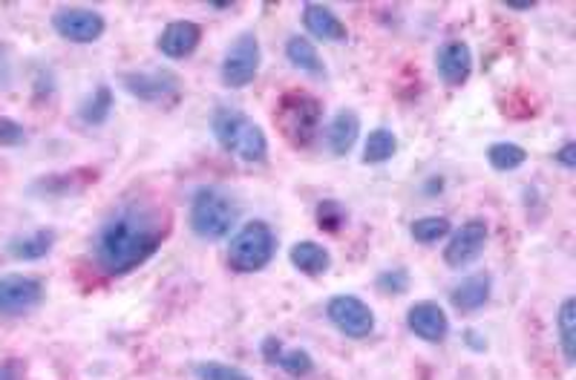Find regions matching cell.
Instances as JSON below:
<instances>
[{"label": "cell", "instance_id": "obj_1", "mask_svg": "<svg viewBox=\"0 0 576 380\" xmlns=\"http://www.w3.org/2000/svg\"><path fill=\"white\" fill-rule=\"evenodd\" d=\"M167 228H171L167 211L148 199H133L113 216H108L96 233L92 240L96 265L108 277H124V274L136 271L162 249Z\"/></svg>", "mask_w": 576, "mask_h": 380}, {"label": "cell", "instance_id": "obj_2", "mask_svg": "<svg viewBox=\"0 0 576 380\" xmlns=\"http://www.w3.org/2000/svg\"><path fill=\"white\" fill-rule=\"evenodd\" d=\"M211 127H214V136L223 144V150L234 153L248 165H260L268 156V139H265L263 127L256 125L254 118H248L242 110L220 107L211 118Z\"/></svg>", "mask_w": 576, "mask_h": 380}, {"label": "cell", "instance_id": "obj_3", "mask_svg": "<svg viewBox=\"0 0 576 380\" xmlns=\"http://www.w3.org/2000/svg\"><path fill=\"white\" fill-rule=\"evenodd\" d=\"M277 256V233L263 219H251L230 237L228 265L239 274L263 271Z\"/></svg>", "mask_w": 576, "mask_h": 380}, {"label": "cell", "instance_id": "obj_4", "mask_svg": "<svg viewBox=\"0 0 576 380\" xmlns=\"http://www.w3.org/2000/svg\"><path fill=\"white\" fill-rule=\"evenodd\" d=\"M237 202L220 188H199L190 202V228L202 240H225L237 223Z\"/></svg>", "mask_w": 576, "mask_h": 380}, {"label": "cell", "instance_id": "obj_5", "mask_svg": "<svg viewBox=\"0 0 576 380\" xmlns=\"http://www.w3.org/2000/svg\"><path fill=\"white\" fill-rule=\"evenodd\" d=\"M277 125L295 148H309L323 125V104L303 90L286 92L277 104Z\"/></svg>", "mask_w": 576, "mask_h": 380}, {"label": "cell", "instance_id": "obj_6", "mask_svg": "<svg viewBox=\"0 0 576 380\" xmlns=\"http://www.w3.org/2000/svg\"><path fill=\"white\" fill-rule=\"evenodd\" d=\"M260 61H263V50H260V41H256L254 33H242L237 41L230 43L228 52L223 59V84L230 90H242L248 84L254 81L256 73H260Z\"/></svg>", "mask_w": 576, "mask_h": 380}, {"label": "cell", "instance_id": "obj_7", "mask_svg": "<svg viewBox=\"0 0 576 380\" xmlns=\"http://www.w3.org/2000/svg\"><path fill=\"white\" fill-rule=\"evenodd\" d=\"M47 289L29 274H0V317L29 315L41 306Z\"/></svg>", "mask_w": 576, "mask_h": 380}, {"label": "cell", "instance_id": "obj_8", "mask_svg": "<svg viewBox=\"0 0 576 380\" xmlns=\"http://www.w3.org/2000/svg\"><path fill=\"white\" fill-rule=\"evenodd\" d=\"M326 317L340 334L352 340H363L370 338L372 331H375V315H372V308L363 303L361 297H354V294H338V297L329 300V306H326Z\"/></svg>", "mask_w": 576, "mask_h": 380}, {"label": "cell", "instance_id": "obj_9", "mask_svg": "<svg viewBox=\"0 0 576 380\" xmlns=\"http://www.w3.org/2000/svg\"><path fill=\"white\" fill-rule=\"evenodd\" d=\"M52 29L64 41L73 43H96L108 29V21L101 12L87 7H64L52 15Z\"/></svg>", "mask_w": 576, "mask_h": 380}, {"label": "cell", "instance_id": "obj_10", "mask_svg": "<svg viewBox=\"0 0 576 380\" xmlns=\"http://www.w3.org/2000/svg\"><path fill=\"white\" fill-rule=\"evenodd\" d=\"M124 90L130 92L133 99L159 104V101L176 99L179 96V78L165 69H139V73L122 75Z\"/></svg>", "mask_w": 576, "mask_h": 380}, {"label": "cell", "instance_id": "obj_11", "mask_svg": "<svg viewBox=\"0 0 576 380\" xmlns=\"http://www.w3.org/2000/svg\"><path fill=\"white\" fill-rule=\"evenodd\" d=\"M487 245V223L485 219H469L453 231L450 242L444 249V263L450 268H461V265H469L473 259H478V254L485 251Z\"/></svg>", "mask_w": 576, "mask_h": 380}, {"label": "cell", "instance_id": "obj_12", "mask_svg": "<svg viewBox=\"0 0 576 380\" xmlns=\"http://www.w3.org/2000/svg\"><path fill=\"white\" fill-rule=\"evenodd\" d=\"M406 329L424 343H444L450 334V320H447L444 308L433 303V300H421L406 312Z\"/></svg>", "mask_w": 576, "mask_h": 380}, {"label": "cell", "instance_id": "obj_13", "mask_svg": "<svg viewBox=\"0 0 576 380\" xmlns=\"http://www.w3.org/2000/svg\"><path fill=\"white\" fill-rule=\"evenodd\" d=\"M199 41H202V26L193 24V21H171L159 35L156 47L165 59L181 61L197 52Z\"/></svg>", "mask_w": 576, "mask_h": 380}, {"label": "cell", "instance_id": "obj_14", "mask_svg": "<svg viewBox=\"0 0 576 380\" xmlns=\"http://www.w3.org/2000/svg\"><path fill=\"white\" fill-rule=\"evenodd\" d=\"M436 69L441 75V81L450 87H461L467 84L469 73H473V52L464 41H447L436 55Z\"/></svg>", "mask_w": 576, "mask_h": 380}, {"label": "cell", "instance_id": "obj_15", "mask_svg": "<svg viewBox=\"0 0 576 380\" xmlns=\"http://www.w3.org/2000/svg\"><path fill=\"white\" fill-rule=\"evenodd\" d=\"M493 294V280L490 274H469L450 291V303L461 315H473L478 308H485Z\"/></svg>", "mask_w": 576, "mask_h": 380}, {"label": "cell", "instance_id": "obj_16", "mask_svg": "<svg viewBox=\"0 0 576 380\" xmlns=\"http://www.w3.org/2000/svg\"><path fill=\"white\" fill-rule=\"evenodd\" d=\"M263 357L272 366H280L291 378H309L314 372V360L303 349H286L277 338L263 340Z\"/></svg>", "mask_w": 576, "mask_h": 380}, {"label": "cell", "instance_id": "obj_17", "mask_svg": "<svg viewBox=\"0 0 576 380\" xmlns=\"http://www.w3.org/2000/svg\"><path fill=\"white\" fill-rule=\"evenodd\" d=\"M303 24L321 41H346L349 38V29H346L343 21L329 7H321V3H305Z\"/></svg>", "mask_w": 576, "mask_h": 380}, {"label": "cell", "instance_id": "obj_18", "mask_svg": "<svg viewBox=\"0 0 576 380\" xmlns=\"http://www.w3.org/2000/svg\"><path fill=\"white\" fill-rule=\"evenodd\" d=\"M358 132H361V118L354 110H338L335 118L326 127V144L335 156H346L349 150L354 148L358 141Z\"/></svg>", "mask_w": 576, "mask_h": 380}, {"label": "cell", "instance_id": "obj_19", "mask_svg": "<svg viewBox=\"0 0 576 380\" xmlns=\"http://www.w3.org/2000/svg\"><path fill=\"white\" fill-rule=\"evenodd\" d=\"M288 256H291V265H295L297 271L309 274V277H321V274L329 271V265H331L329 251L312 240L295 242V245H291V254Z\"/></svg>", "mask_w": 576, "mask_h": 380}, {"label": "cell", "instance_id": "obj_20", "mask_svg": "<svg viewBox=\"0 0 576 380\" xmlns=\"http://www.w3.org/2000/svg\"><path fill=\"white\" fill-rule=\"evenodd\" d=\"M286 59H288V64L297 66L300 73H309V75H323V73H326L321 52L314 50V43L309 41V38H303V35H295V38H288Z\"/></svg>", "mask_w": 576, "mask_h": 380}, {"label": "cell", "instance_id": "obj_21", "mask_svg": "<svg viewBox=\"0 0 576 380\" xmlns=\"http://www.w3.org/2000/svg\"><path fill=\"white\" fill-rule=\"evenodd\" d=\"M52 245H55V233L35 231L9 242V254L15 256V259H41V256L50 254Z\"/></svg>", "mask_w": 576, "mask_h": 380}, {"label": "cell", "instance_id": "obj_22", "mask_svg": "<svg viewBox=\"0 0 576 380\" xmlns=\"http://www.w3.org/2000/svg\"><path fill=\"white\" fill-rule=\"evenodd\" d=\"M396 132L387 130V127H378V130L370 132V139L363 144V162H366V165H384V162L396 156Z\"/></svg>", "mask_w": 576, "mask_h": 380}, {"label": "cell", "instance_id": "obj_23", "mask_svg": "<svg viewBox=\"0 0 576 380\" xmlns=\"http://www.w3.org/2000/svg\"><path fill=\"white\" fill-rule=\"evenodd\" d=\"M574 317H576V300L565 297L560 306V315H556V329H560V346H562V355H565V364L568 366H574V360H576Z\"/></svg>", "mask_w": 576, "mask_h": 380}, {"label": "cell", "instance_id": "obj_24", "mask_svg": "<svg viewBox=\"0 0 576 380\" xmlns=\"http://www.w3.org/2000/svg\"><path fill=\"white\" fill-rule=\"evenodd\" d=\"M525 159L527 150L522 148V144H513V141H496V144H490V150H487V162H490V167L499 170V174H511V170L525 165Z\"/></svg>", "mask_w": 576, "mask_h": 380}, {"label": "cell", "instance_id": "obj_25", "mask_svg": "<svg viewBox=\"0 0 576 380\" xmlns=\"http://www.w3.org/2000/svg\"><path fill=\"white\" fill-rule=\"evenodd\" d=\"M110 113H113V92H110L108 84H101V87H96V92H92L90 99L84 101L78 116H82L84 125L99 127L108 122Z\"/></svg>", "mask_w": 576, "mask_h": 380}, {"label": "cell", "instance_id": "obj_26", "mask_svg": "<svg viewBox=\"0 0 576 380\" xmlns=\"http://www.w3.org/2000/svg\"><path fill=\"white\" fill-rule=\"evenodd\" d=\"M412 240L421 242V245H433V242L444 240L450 233V219L447 216H424V219H415L410 225Z\"/></svg>", "mask_w": 576, "mask_h": 380}, {"label": "cell", "instance_id": "obj_27", "mask_svg": "<svg viewBox=\"0 0 576 380\" xmlns=\"http://www.w3.org/2000/svg\"><path fill=\"white\" fill-rule=\"evenodd\" d=\"M197 380H251V375L237 369V366L216 364V360H205V364L193 366Z\"/></svg>", "mask_w": 576, "mask_h": 380}, {"label": "cell", "instance_id": "obj_28", "mask_svg": "<svg viewBox=\"0 0 576 380\" xmlns=\"http://www.w3.org/2000/svg\"><path fill=\"white\" fill-rule=\"evenodd\" d=\"M317 225L329 233L340 231L346 225V211L338 205V202H331V199L329 202H321V205H317Z\"/></svg>", "mask_w": 576, "mask_h": 380}, {"label": "cell", "instance_id": "obj_29", "mask_svg": "<svg viewBox=\"0 0 576 380\" xmlns=\"http://www.w3.org/2000/svg\"><path fill=\"white\" fill-rule=\"evenodd\" d=\"M378 289L384 291V294H403V291L410 289V274H406V268H389V271H384L378 277Z\"/></svg>", "mask_w": 576, "mask_h": 380}, {"label": "cell", "instance_id": "obj_30", "mask_svg": "<svg viewBox=\"0 0 576 380\" xmlns=\"http://www.w3.org/2000/svg\"><path fill=\"white\" fill-rule=\"evenodd\" d=\"M26 141V130L15 118L0 116V148H21Z\"/></svg>", "mask_w": 576, "mask_h": 380}, {"label": "cell", "instance_id": "obj_31", "mask_svg": "<svg viewBox=\"0 0 576 380\" xmlns=\"http://www.w3.org/2000/svg\"><path fill=\"white\" fill-rule=\"evenodd\" d=\"M556 162L568 167V170H574V167H576V144H574V141H568V144H562V150L556 153Z\"/></svg>", "mask_w": 576, "mask_h": 380}, {"label": "cell", "instance_id": "obj_32", "mask_svg": "<svg viewBox=\"0 0 576 380\" xmlns=\"http://www.w3.org/2000/svg\"><path fill=\"white\" fill-rule=\"evenodd\" d=\"M0 380H21V375H17V366H12V364L0 366Z\"/></svg>", "mask_w": 576, "mask_h": 380}, {"label": "cell", "instance_id": "obj_33", "mask_svg": "<svg viewBox=\"0 0 576 380\" xmlns=\"http://www.w3.org/2000/svg\"><path fill=\"white\" fill-rule=\"evenodd\" d=\"M508 9H516V12H527V9H534V3H504Z\"/></svg>", "mask_w": 576, "mask_h": 380}]
</instances>
